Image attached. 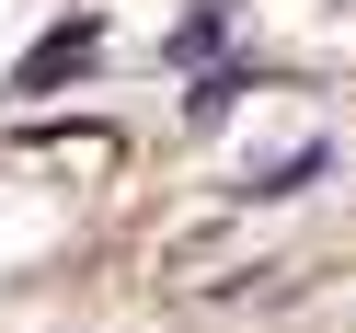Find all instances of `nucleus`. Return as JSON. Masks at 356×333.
I'll return each instance as SVG.
<instances>
[{
	"instance_id": "obj_1",
	"label": "nucleus",
	"mask_w": 356,
	"mask_h": 333,
	"mask_svg": "<svg viewBox=\"0 0 356 333\" xmlns=\"http://www.w3.org/2000/svg\"><path fill=\"white\" fill-rule=\"evenodd\" d=\"M81 58H92V24H58L47 47L24 58V92H47V81H58V70H81Z\"/></svg>"
}]
</instances>
